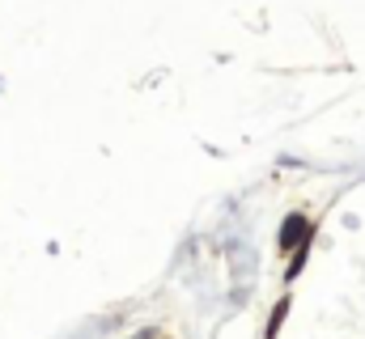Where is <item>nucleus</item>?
<instances>
[{
    "instance_id": "1",
    "label": "nucleus",
    "mask_w": 365,
    "mask_h": 339,
    "mask_svg": "<svg viewBox=\"0 0 365 339\" xmlns=\"http://www.w3.org/2000/svg\"><path fill=\"white\" fill-rule=\"evenodd\" d=\"M306 242H310V221H306L302 212L284 217V225H280V251H297V246H306Z\"/></svg>"
},
{
    "instance_id": "2",
    "label": "nucleus",
    "mask_w": 365,
    "mask_h": 339,
    "mask_svg": "<svg viewBox=\"0 0 365 339\" xmlns=\"http://www.w3.org/2000/svg\"><path fill=\"white\" fill-rule=\"evenodd\" d=\"M284 314H289V297H284V301H276L272 323H268V339H276V331H280V323H284Z\"/></svg>"
}]
</instances>
